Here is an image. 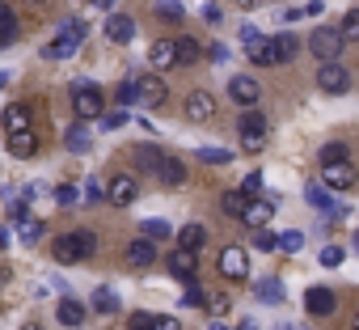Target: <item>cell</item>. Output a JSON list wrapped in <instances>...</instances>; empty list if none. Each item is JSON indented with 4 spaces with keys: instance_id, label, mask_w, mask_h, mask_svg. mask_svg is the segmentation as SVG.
I'll return each instance as SVG.
<instances>
[{
    "instance_id": "cell-1",
    "label": "cell",
    "mask_w": 359,
    "mask_h": 330,
    "mask_svg": "<svg viewBox=\"0 0 359 330\" xmlns=\"http://www.w3.org/2000/svg\"><path fill=\"white\" fill-rule=\"evenodd\" d=\"M245 47H250V60H254L258 68H275V64H287V60L300 51V39L283 30V34H271V39H262V34H258V39H254V43H245Z\"/></svg>"
},
{
    "instance_id": "cell-2",
    "label": "cell",
    "mask_w": 359,
    "mask_h": 330,
    "mask_svg": "<svg viewBox=\"0 0 359 330\" xmlns=\"http://www.w3.org/2000/svg\"><path fill=\"white\" fill-rule=\"evenodd\" d=\"M93 250H97V237H93L89 229H72V233H60V237L51 242V258H55V263H64V267L85 263Z\"/></svg>"
},
{
    "instance_id": "cell-3",
    "label": "cell",
    "mask_w": 359,
    "mask_h": 330,
    "mask_svg": "<svg viewBox=\"0 0 359 330\" xmlns=\"http://www.w3.org/2000/svg\"><path fill=\"white\" fill-rule=\"evenodd\" d=\"M85 39H89V26L85 22H76V18H68L64 26H60V34L47 43V60H72V55H81V47H85Z\"/></svg>"
},
{
    "instance_id": "cell-4",
    "label": "cell",
    "mask_w": 359,
    "mask_h": 330,
    "mask_svg": "<svg viewBox=\"0 0 359 330\" xmlns=\"http://www.w3.org/2000/svg\"><path fill=\"white\" fill-rule=\"evenodd\" d=\"M102 110H106V102H102V89H97L93 81H81V85H72V114H76L81 123H93V119H102Z\"/></svg>"
},
{
    "instance_id": "cell-5",
    "label": "cell",
    "mask_w": 359,
    "mask_h": 330,
    "mask_svg": "<svg viewBox=\"0 0 359 330\" xmlns=\"http://www.w3.org/2000/svg\"><path fill=\"white\" fill-rule=\"evenodd\" d=\"M317 89L330 93V98H342V93L351 89V72H346L338 60H325V64L317 68Z\"/></svg>"
},
{
    "instance_id": "cell-6",
    "label": "cell",
    "mask_w": 359,
    "mask_h": 330,
    "mask_svg": "<svg viewBox=\"0 0 359 330\" xmlns=\"http://www.w3.org/2000/svg\"><path fill=\"white\" fill-rule=\"evenodd\" d=\"M237 136H241V148L245 152H262V144H266V119L258 110H245L241 123H237Z\"/></svg>"
},
{
    "instance_id": "cell-7",
    "label": "cell",
    "mask_w": 359,
    "mask_h": 330,
    "mask_svg": "<svg viewBox=\"0 0 359 330\" xmlns=\"http://www.w3.org/2000/svg\"><path fill=\"white\" fill-rule=\"evenodd\" d=\"M309 51L325 64V60H338L342 55V34L338 30H330V26H317L313 34H309Z\"/></svg>"
},
{
    "instance_id": "cell-8",
    "label": "cell",
    "mask_w": 359,
    "mask_h": 330,
    "mask_svg": "<svg viewBox=\"0 0 359 330\" xmlns=\"http://www.w3.org/2000/svg\"><path fill=\"white\" fill-rule=\"evenodd\" d=\"M321 178H325L330 191H351L359 174H355V165H351V157H346V161H321Z\"/></svg>"
},
{
    "instance_id": "cell-9",
    "label": "cell",
    "mask_w": 359,
    "mask_h": 330,
    "mask_svg": "<svg viewBox=\"0 0 359 330\" xmlns=\"http://www.w3.org/2000/svg\"><path fill=\"white\" fill-rule=\"evenodd\" d=\"M216 267H220V275H224V279L241 284V279L250 275V254H245L241 246H224V250H220V263H216Z\"/></svg>"
},
{
    "instance_id": "cell-10",
    "label": "cell",
    "mask_w": 359,
    "mask_h": 330,
    "mask_svg": "<svg viewBox=\"0 0 359 330\" xmlns=\"http://www.w3.org/2000/svg\"><path fill=\"white\" fill-rule=\"evenodd\" d=\"M135 195H140V183H135V174H114V178H110V187H106V199H110L114 208H127V204H135Z\"/></svg>"
},
{
    "instance_id": "cell-11",
    "label": "cell",
    "mask_w": 359,
    "mask_h": 330,
    "mask_svg": "<svg viewBox=\"0 0 359 330\" xmlns=\"http://www.w3.org/2000/svg\"><path fill=\"white\" fill-rule=\"evenodd\" d=\"M148 64H152V72L177 68V39H156V43L148 47Z\"/></svg>"
},
{
    "instance_id": "cell-12",
    "label": "cell",
    "mask_w": 359,
    "mask_h": 330,
    "mask_svg": "<svg viewBox=\"0 0 359 330\" xmlns=\"http://www.w3.org/2000/svg\"><path fill=\"white\" fill-rule=\"evenodd\" d=\"M5 148H9V157H34L39 152V131L34 127H18V131H9L5 136Z\"/></svg>"
},
{
    "instance_id": "cell-13",
    "label": "cell",
    "mask_w": 359,
    "mask_h": 330,
    "mask_svg": "<svg viewBox=\"0 0 359 330\" xmlns=\"http://www.w3.org/2000/svg\"><path fill=\"white\" fill-rule=\"evenodd\" d=\"M229 98H233L237 106H258L262 85H258L254 77H245V72H241V77H233V81H229Z\"/></svg>"
},
{
    "instance_id": "cell-14",
    "label": "cell",
    "mask_w": 359,
    "mask_h": 330,
    "mask_svg": "<svg viewBox=\"0 0 359 330\" xmlns=\"http://www.w3.org/2000/svg\"><path fill=\"white\" fill-rule=\"evenodd\" d=\"M135 89H140V102H135V106H148V110L165 106V98H169V89H165V81H161V77H140V81H135Z\"/></svg>"
},
{
    "instance_id": "cell-15",
    "label": "cell",
    "mask_w": 359,
    "mask_h": 330,
    "mask_svg": "<svg viewBox=\"0 0 359 330\" xmlns=\"http://www.w3.org/2000/svg\"><path fill=\"white\" fill-rule=\"evenodd\" d=\"M187 119H191V123H212V119H216V98H212L208 89H195V93L187 98Z\"/></svg>"
},
{
    "instance_id": "cell-16",
    "label": "cell",
    "mask_w": 359,
    "mask_h": 330,
    "mask_svg": "<svg viewBox=\"0 0 359 330\" xmlns=\"http://www.w3.org/2000/svg\"><path fill=\"white\" fill-rule=\"evenodd\" d=\"M271 216H275V199H250L245 204V212H241V225H250V229H262V225H271Z\"/></svg>"
},
{
    "instance_id": "cell-17",
    "label": "cell",
    "mask_w": 359,
    "mask_h": 330,
    "mask_svg": "<svg viewBox=\"0 0 359 330\" xmlns=\"http://www.w3.org/2000/svg\"><path fill=\"white\" fill-rule=\"evenodd\" d=\"M156 183L161 187H182L187 183V165H182V157H161V170H156Z\"/></svg>"
},
{
    "instance_id": "cell-18",
    "label": "cell",
    "mask_w": 359,
    "mask_h": 330,
    "mask_svg": "<svg viewBox=\"0 0 359 330\" xmlns=\"http://www.w3.org/2000/svg\"><path fill=\"white\" fill-rule=\"evenodd\" d=\"M106 39L118 43V47H127V43L135 39V22H131L127 13H110V18H106Z\"/></svg>"
},
{
    "instance_id": "cell-19",
    "label": "cell",
    "mask_w": 359,
    "mask_h": 330,
    "mask_svg": "<svg viewBox=\"0 0 359 330\" xmlns=\"http://www.w3.org/2000/svg\"><path fill=\"white\" fill-rule=\"evenodd\" d=\"M169 271L177 275V279H195V271H199V258H195V250H182V246H177L173 254H169Z\"/></svg>"
},
{
    "instance_id": "cell-20",
    "label": "cell",
    "mask_w": 359,
    "mask_h": 330,
    "mask_svg": "<svg viewBox=\"0 0 359 330\" xmlns=\"http://www.w3.org/2000/svg\"><path fill=\"white\" fill-rule=\"evenodd\" d=\"M334 305H338V301H334L330 288H309V292H304V309H309L313 317H330Z\"/></svg>"
},
{
    "instance_id": "cell-21",
    "label": "cell",
    "mask_w": 359,
    "mask_h": 330,
    "mask_svg": "<svg viewBox=\"0 0 359 330\" xmlns=\"http://www.w3.org/2000/svg\"><path fill=\"white\" fill-rule=\"evenodd\" d=\"M127 263H131V267H152V263H156V242L135 237V242L127 246Z\"/></svg>"
},
{
    "instance_id": "cell-22",
    "label": "cell",
    "mask_w": 359,
    "mask_h": 330,
    "mask_svg": "<svg viewBox=\"0 0 359 330\" xmlns=\"http://www.w3.org/2000/svg\"><path fill=\"white\" fill-rule=\"evenodd\" d=\"M203 242H208V229L203 225H182V229H177V246H182V250H203Z\"/></svg>"
},
{
    "instance_id": "cell-23",
    "label": "cell",
    "mask_w": 359,
    "mask_h": 330,
    "mask_svg": "<svg viewBox=\"0 0 359 330\" xmlns=\"http://www.w3.org/2000/svg\"><path fill=\"white\" fill-rule=\"evenodd\" d=\"M18 30H22V26H18V13L5 5V0H0V47H9V43L18 39Z\"/></svg>"
},
{
    "instance_id": "cell-24",
    "label": "cell",
    "mask_w": 359,
    "mask_h": 330,
    "mask_svg": "<svg viewBox=\"0 0 359 330\" xmlns=\"http://www.w3.org/2000/svg\"><path fill=\"white\" fill-rule=\"evenodd\" d=\"M85 317H89V309H85L81 301H72V296L60 301V322H64V326H85Z\"/></svg>"
},
{
    "instance_id": "cell-25",
    "label": "cell",
    "mask_w": 359,
    "mask_h": 330,
    "mask_svg": "<svg viewBox=\"0 0 359 330\" xmlns=\"http://www.w3.org/2000/svg\"><path fill=\"white\" fill-rule=\"evenodd\" d=\"M245 204H250V195L237 187V191H224V199H220V208H224V216H237L241 220V212H245Z\"/></svg>"
},
{
    "instance_id": "cell-26",
    "label": "cell",
    "mask_w": 359,
    "mask_h": 330,
    "mask_svg": "<svg viewBox=\"0 0 359 330\" xmlns=\"http://www.w3.org/2000/svg\"><path fill=\"white\" fill-rule=\"evenodd\" d=\"M140 237H148V242L161 246V242L173 237V229H169V220H144V225H140Z\"/></svg>"
},
{
    "instance_id": "cell-27",
    "label": "cell",
    "mask_w": 359,
    "mask_h": 330,
    "mask_svg": "<svg viewBox=\"0 0 359 330\" xmlns=\"http://www.w3.org/2000/svg\"><path fill=\"white\" fill-rule=\"evenodd\" d=\"M262 305H283V284L279 279H258V292H254Z\"/></svg>"
},
{
    "instance_id": "cell-28",
    "label": "cell",
    "mask_w": 359,
    "mask_h": 330,
    "mask_svg": "<svg viewBox=\"0 0 359 330\" xmlns=\"http://www.w3.org/2000/svg\"><path fill=\"white\" fill-rule=\"evenodd\" d=\"M0 119H5V131H18V127H30V106H9L5 114H0Z\"/></svg>"
},
{
    "instance_id": "cell-29",
    "label": "cell",
    "mask_w": 359,
    "mask_h": 330,
    "mask_svg": "<svg viewBox=\"0 0 359 330\" xmlns=\"http://www.w3.org/2000/svg\"><path fill=\"white\" fill-rule=\"evenodd\" d=\"M203 55V43L199 39H177V64H195Z\"/></svg>"
},
{
    "instance_id": "cell-30",
    "label": "cell",
    "mask_w": 359,
    "mask_h": 330,
    "mask_svg": "<svg viewBox=\"0 0 359 330\" xmlns=\"http://www.w3.org/2000/svg\"><path fill=\"white\" fill-rule=\"evenodd\" d=\"M64 144H68L72 152H85V148H89V127H85V123H72L68 136H64Z\"/></svg>"
},
{
    "instance_id": "cell-31",
    "label": "cell",
    "mask_w": 359,
    "mask_h": 330,
    "mask_svg": "<svg viewBox=\"0 0 359 330\" xmlns=\"http://www.w3.org/2000/svg\"><path fill=\"white\" fill-rule=\"evenodd\" d=\"M135 157H140V170L156 174V170H161V157H165V152H156L152 144H140V148H135Z\"/></svg>"
},
{
    "instance_id": "cell-32",
    "label": "cell",
    "mask_w": 359,
    "mask_h": 330,
    "mask_svg": "<svg viewBox=\"0 0 359 330\" xmlns=\"http://www.w3.org/2000/svg\"><path fill=\"white\" fill-rule=\"evenodd\" d=\"M156 18H165V22H187V9L177 5V0H156Z\"/></svg>"
},
{
    "instance_id": "cell-33",
    "label": "cell",
    "mask_w": 359,
    "mask_h": 330,
    "mask_svg": "<svg viewBox=\"0 0 359 330\" xmlns=\"http://www.w3.org/2000/svg\"><path fill=\"white\" fill-rule=\"evenodd\" d=\"M203 301H208V288H203V284H195V279H187L182 305H187V309H203Z\"/></svg>"
},
{
    "instance_id": "cell-34",
    "label": "cell",
    "mask_w": 359,
    "mask_h": 330,
    "mask_svg": "<svg viewBox=\"0 0 359 330\" xmlns=\"http://www.w3.org/2000/svg\"><path fill=\"white\" fill-rule=\"evenodd\" d=\"M127 123H131L127 106H118V110H102V127H106V131H118V127H127Z\"/></svg>"
},
{
    "instance_id": "cell-35",
    "label": "cell",
    "mask_w": 359,
    "mask_h": 330,
    "mask_svg": "<svg viewBox=\"0 0 359 330\" xmlns=\"http://www.w3.org/2000/svg\"><path fill=\"white\" fill-rule=\"evenodd\" d=\"M199 161H203V165H229V161H233V152H229V148L208 144V148H199Z\"/></svg>"
},
{
    "instance_id": "cell-36",
    "label": "cell",
    "mask_w": 359,
    "mask_h": 330,
    "mask_svg": "<svg viewBox=\"0 0 359 330\" xmlns=\"http://www.w3.org/2000/svg\"><path fill=\"white\" fill-rule=\"evenodd\" d=\"M309 204H313L317 212H330V216H338V208H334L330 191H321V187H309Z\"/></svg>"
},
{
    "instance_id": "cell-37",
    "label": "cell",
    "mask_w": 359,
    "mask_h": 330,
    "mask_svg": "<svg viewBox=\"0 0 359 330\" xmlns=\"http://www.w3.org/2000/svg\"><path fill=\"white\" fill-rule=\"evenodd\" d=\"M93 309H97V313H118V296H114L110 288H97V292H93Z\"/></svg>"
},
{
    "instance_id": "cell-38",
    "label": "cell",
    "mask_w": 359,
    "mask_h": 330,
    "mask_svg": "<svg viewBox=\"0 0 359 330\" xmlns=\"http://www.w3.org/2000/svg\"><path fill=\"white\" fill-rule=\"evenodd\" d=\"M338 34H342V43H359V9H351V13L342 18Z\"/></svg>"
},
{
    "instance_id": "cell-39",
    "label": "cell",
    "mask_w": 359,
    "mask_h": 330,
    "mask_svg": "<svg viewBox=\"0 0 359 330\" xmlns=\"http://www.w3.org/2000/svg\"><path fill=\"white\" fill-rule=\"evenodd\" d=\"M114 98H118V106H135V102H140V89H135V81H123V85L114 89Z\"/></svg>"
},
{
    "instance_id": "cell-40",
    "label": "cell",
    "mask_w": 359,
    "mask_h": 330,
    "mask_svg": "<svg viewBox=\"0 0 359 330\" xmlns=\"http://www.w3.org/2000/svg\"><path fill=\"white\" fill-rule=\"evenodd\" d=\"M254 246H258V250H279V237L271 233V225H262V229H254Z\"/></svg>"
},
{
    "instance_id": "cell-41",
    "label": "cell",
    "mask_w": 359,
    "mask_h": 330,
    "mask_svg": "<svg viewBox=\"0 0 359 330\" xmlns=\"http://www.w3.org/2000/svg\"><path fill=\"white\" fill-rule=\"evenodd\" d=\"M39 237H43V220H34V216H26V220H22V242L30 246V242H39Z\"/></svg>"
},
{
    "instance_id": "cell-42",
    "label": "cell",
    "mask_w": 359,
    "mask_h": 330,
    "mask_svg": "<svg viewBox=\"0 0 359 330\" xmlns=\"http://www.w3.org/2000/svg\"><path fill=\"white\" fill-rule=\"evenodd\" d=\"M346 157H351L346 144H325V148H321V161H346Z\"/></svg>"
},
{
    "instance_id": "cell-43",
    "label": "cell",
    "mask_w": 359,
    "mask_h": 330,
    "mask_svg": "<svg viewBox=\"0 0 359 330\" xmlns=\"http://www.w3.org/2000/svg\"><path fill=\"white\" fill-rule=\"evenodd\" d=\"M76 199H81V187H72V183H68V187H60V191H55V204H64V208H72V204H76Z\"/></svg>"
},
{
    "instance_id": "cell-44",
    "label": "cell",
    "mask_w": 359,
    "mask_h": 330,
    "mask_svg": "<svg viewBox=\"0 0 359 330\" xmlns=\"http://www.w3.org/2000/svg\"><path fill=\"white\" fill-rule=\"evenodd\" d=\"M300 246H304V233H296V229H292V233H283V237H279V250H287V254H296V250H300Z\"/></svg>"
},
{
    "instance_id": "cell-45",
    "label": "cell",
    "mask_w": 359,
    "mask_h": 330,
    "mask_svg": "<svg viewBox=\"0 0 359 330\" xmlns=\"http://www.w3.org/2000/svg\"><path fill=\"white\" fill-rule=\"evenodd\" d=\"M321 267H342V246H321Z\"/></svg>"
},
{
    "instance_id": "cell-46",
    "label": "cell",
    "mask_w": 359,
    "mask_h": 330,
    "mask_svg": "<svg viewBox=\"0 0 359 330\" xmlns=\"http://www.w3.org/2000/svg\"><path fill=\"white\" fill-rule=\"evenodd\" d=\"M127 330H156V317H152V313H131Z\"/></svg>"
},
{
    "instance_id": "cell-47",
    "label": "cell",
    "mask_w": 359,
    "mask_h": 330,
    "mask_svg": "<svg viewBox=\"0 0 359 330\" xmlns=\"http://www.w3.org/2000/svg\"><path fill=\"white\" fill-rule=\"evenodd\" d=\"M241 191H245L250 199H254V195H262V174H258V170H254V174H245V183H241Z\"/></svg>"
},
{
    "instance_id": "cell-48",
    "label": "cell",
    "mask_w": 359,
    "mask_h": 330,
    "mask_svg": "<svg viewBox=\"0 0 359 330\" xmlns=\"http://www.w3.org/2000/svg\"><path fill=\"white\" fill-rule=\"evenodd\" d=\"M203 305H208L212 313H229V296H224V292H208V301H203Z\"/></svg>"
},
{
    "instance_id": "cell-49",
    "label": "cell",
    "mask_w": 359,
    "mask_h": 330,
    "mask_svg": "<svg viewBox=\"0 0 359 330\" xmlns=\"http://www.w3.org/2000/svg\"><path fill=\"white\" fill-rule=\"evenodd\" d=\"M81 199H89V204H102V199H106V191H102V187H97V183H89V187H85V195H81Z\"/></svg>"
},
{
    "instance_id": "cell-50",
    "label": "cell",
    "mask_w": 359,
    "mask_h": 330,
    "mask_svg": "<svg viewBox=\"0 0 359 330\" xmlns=\"http://www.w3.org/2000/svg\"><path fill=\"white\" fill-rule=\"evenodd\" d=\"M212 60H216V64H224V60H233V55H229V47H224V43H216V47H212Z\"/></svg>"
},
{
    "instance_id": "cell-51",
    "label": "cell",
    "mask_w": 359,
    "mask_h": 330,
    "mask_svg": "<svg viewBox=\"0 0 359 330\" xmlns=\"http://www.w3.org/2000/svg\"><path fill=\"white\" fill-rule=\"evenodd\" d=\"M300 13H304V18H317V13H321V0H309V5H300Z\"/></svg>"
},
{
    "instance_id": "cell-52",
    "label": "cell",
    "mask_w": 359,
    "mask_h": 330,
    "mask_svg": "<svg viewBox=\"0 0 359 330\" xmlns=\"http://www.w3.org/2000/svg\"><path fill=\"white\" fill-rule=\"evenodd\" d=\"M156 330H182V326H177V317H156Z\"/></svg>"
},
{
    "instance_id": "cell-53",
    "label": "cell",
    "mask_w": 359,
    "mask_h": 330,
    "mask_svg": "<svg viewBox=\"0 0 359 330\" xmlns=\"http://www.w3.org/2000/svg\"><path fill=\"white\" fill-rule=\"evenodd\" d=\"M203 18L208 22H220V5H203Z\"/></svg>"
},
{
    "instance_id": "cell-54",
    "label": "cell",
    "mask_w": 359,
    "mask_h": 330,
    "mask_svg": "<svg viewBox=\"0 0 359 330\" xmlns=\"http://www.w3.org/2000/svg\"><path fill=\"white\" fill-rule=\"evenodd\" d=\"M241 5H245V9H254V5H262V0H241Z\"/></svg>"
},
{
    "instance_id": "cell-55",
    "label": "cell",
    "mask_w": 359,
    "mask_h": 330,
    "mask_svg": "<svg viewBox=\"0 0 359 330\" xmlns=\"http://www.w3.org/2000/svg\"><path fill=\"white\" fill-rule=\"evenodd\" d=\"M0 246H9V233H5V229H0Z\"/></svg>"
},
{
    "instance_id": "cell-56",
    "label": "cell",
    "mask_w": 359,
    "mask_h": 330,
    "mask_svg": "<svg viewBox=\"0 0 359 330\" xmlns=\"http://www.w3.org/2000/svg\"><path fill=\"white\" fill-rule=\"evenodd\" d=\"M93 5H97V9H110V0H93Z\"/></svg>"
},
{
    "instance_id": "cell-57",
    "label": "cell",
    "mask_w": 359,
    "mask_h": 330,
    "mask_svg": "<svg viewBox=\"0 0 359 330\" xmlns=\"http://www.w3.org/2000/svg\"><path fill=\"white\" fill-rule=\"evenodd\" d=\"M5 85H9V77H5V72H0V89H5Z\"/></svg>"
},
{
    "instance_id": "cell-58",
    "label": "cell",
    "mask_w": 359,
    "mask_h": 330,
    "mask_svg": "<svg viewBox=\"0 0 359 330\" xmlns=\"http://www.w3.org/2000/svg\"><path fill=\"white\" fill-rule=\"evenodd\" d=\"M212 330H229V326H224V322H216V326H212Z\"/></svg>"
},
{
    "instance_id": "cell-59",
    "label": "cell",
    "mask_w": 359,
    "mask_h": 330,
    "mask_svg": "<svg viewBox=\"0 0 359 330\" xmlns=\"http://www.w3.org/2000/svg\"><path fill=\"white\" fill-rule=\"evenodd\" d=\"M26 5H47V0H26Z\"/></svg>"
},
{
    "instance_id": "cell-60",
    "label": "cell",
    "mask_w": 359,
    "mask_h": 330,
    "mask_svg": "<svg viewBox=\"0 0 359 330\" xmlns=\"http://www.w3.org/2000/svg\"><path fill=\"white\" fill-rule=\"evenodd\" d=\"M26 330H43V326H26Z\"/></svg>"
},
{
    "instance_id": "cell-61",
    "label": "cell",
    "mask_w": 359,
    "mask_h": 330,
    "mask_svg": "<svg viewBox=\"0 0 359 330\" xmlns=\"http://www.w3.org/2000/svg\"><path fill=\"white\" fill-rule=\"evenodd\" d=\"M355 250H359V233H355Z\"/></svg>"
},
{
    "instance_id": "cell-62",
    "label": "cell",
    "mask_w": 359,
    "mask_h": 330,
    "mask_svg": "<svg viewBox=\"0 0 359 330\" xmlns=\"http://www.w3.org/2000/svg\"><path fill=\"white\" fill-rule=\"evenodd\" d=\"M355 330H359V313H355Z\"/></svg>"
},
{
    "instance_id": "cell-63",
    "label": "cell",
    "mask_w": 359,
    "mask_h": 330,
    "mask_svg": "<svg viewBox=\"0 0 359 330\" xmlns=\"http://www.w3.org/2000/svg\"><path fill=\"white\" fill-rule=\"evenodd\" d=\"M279 330H287V326H279ZM292 330H296V326H292Z\"/></svg>"
}]
</instances>
